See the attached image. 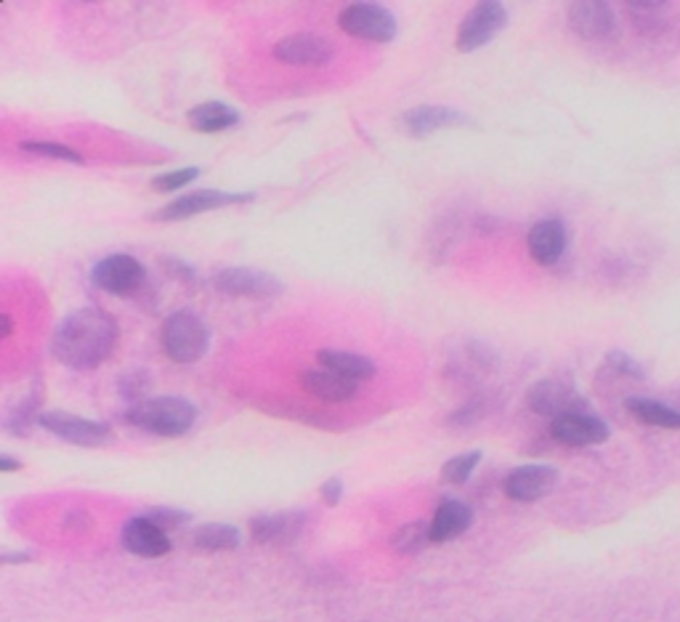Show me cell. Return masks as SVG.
Here are the masks:
<instances>
[{
  "label": "cell",
  "instance_id": "5bb4252c",
  "mask_svg": "<svg viewBox=\"0 0 680 622\" xmlns=\"http://www.w3.org/2000/svg\"><path fill=\"white\" fill-rule=\"evenodd\" d=\"M569 24L580 38L593 40V43L611 40L617 35V16H614L609 3H598V0L572 3L569 6Z\"/></svg>",
  "mask_w": 680,
  "mask_h": 622
},
{
  "label": "cell",
  "instance_id": "e0dca14e",
  "mask_svg": "<svg viewBox=\"0 0 680 622\" xmlns=\"http://www.w3.org/2000/svg\"><path fill=\"white\" fill-rule=\"evenodd\" d=\"M123 545L125 551H131L133 556H141V559H160L170 551L168 532L152 524L147 516H133V519L125 521Z\"/></svg>",
  "mask_w": 680,
  "mask_h": 622
},
{
  "label": "cell",
  "instance_id": "7c38bea8",
  "mask_svg": "<svg viewBox=\"0 0 680 622\" xmlns=\"http://www.w3.org/2000/svg\"><path fill=\"white\" fill-rule=\"evenodd\" d=\"M402 131L412 139H425L444 128H460V125H471V117L463 115L460 109L441 107V104H425V107L407 109L399 120Z\"/></svg>",
  "mask_w": 680,
  "mask_h": 622
},
{
  "label": "cell",
  "instance_id": "83f0119b",
  "mask_svg": "<svg viewBox=\"0 0 680 622\" xmlns=\"http://www.w3.org/2000/svg\"><path fill=\"white\" fill-rule=\"evenodd\" d=\"M22 152L38 157H54V160H67V163H83V155H78L75 149L64 147V144H54V141H24Z\"/></svg>",
  "mask_w": 680,
  "mask_h": 622
},
{
  "label": "cell",
  "instance_id": "d6a6232c",
  "mask_svg": "<svg viewBox=\"0 0 680 622\" xmlns=\"http://www.w3.org/2000/svg\"><path fill=\"white\" fill-rule=\"evenodd\" d=\"M160 264H163V269L168 274H173V277H178V280L184 282H192L197 274H194V269L189 264H184L181 258H170V256H163L160 258Z\"/></svg>",
  "mask_w": 680,
  "mask_h": 622
},
{
  "label": "cell",
  "instance_id": "44dd1931",
  "mask_svg": "<svg viewBox=\"0 0 680 622\" xmlns=\"http://www.w3.org/2000/svg\"><path fill=\"white\" fill-rule=\"evenodd\" d=\"M303 389L309 391L311 397L322 399V402H348L351 397H356V386L359 383L346 381L340 378L333 370H325V367H317V370H306L301 375Z\"/></svg>",
  "mask_w": 680,
  "mask_h": 622
},
{
  "label": "cell",
  "instance_id": "30bf717a",
  "mask_svg": "<svg viewBox=\"0 0 680 622\" xmlns=\"http://www.w3.org/2000/svg\"><path fill=\"white\" fill-rule=\"evenodd\" d=\"M213 285L232 298H274L285 290L282 280H277L274 274L261 272V269H248V266L221 269Z\"/></svg>",
  "mask_w": 680,
  "mask_h": 622
},
{
  "label": "cell",
  "instance_id": "f546056e",
  "mask_svg": "<svg viewBox=\"0 0 680 622\" xmlns=\"http://www.w3.org/2000/svg\"><path fill=\"white\" fill-rule=\"evenodd\" d=\"M38 394H32V397H27L22 402V405L16 407V410H11V415L6 418V428L11 431V434H27V428H30V423L35 420V415H38ZM40 418V415H38Z\"/></svg>",
  "mask_w": 680,
  "mask_h": 622
},
{
  "label": "cell",
  "instance_id": "7402d4cb",
  "mask_svg": "<svg viewBox=\"0 0 680 622\" xmlns=\"http://www.w3.org/2000/svg\"><path fill=\"white\" fill-rule=\"evenodd\" d=\"M317 359L325 370H333V373H338L340 378H346V381L364 383L375 375V362L362 357V354H354V351L322 349L317 354Z\"/></svg>",
  "mask_w": 680,
  "mask_h": 622
},
{
  "label": "cell",
  "instance_id": "1f68e13d",
  "mask_svg": "<svg viewBox=\"0 0 680 622\" xmlns=\"http://www.w3.org/2000/svg\"><path fill=\"white\" fill-rule=\"evenodd\" d=\"M144 516L160 529H165V532H168V529L184 527V524L192 521V516L186 514V511H178V508H152V511H147Z\"/></svg>",
  "mask_w": 680,
  "mask_h": 622
},
{
  "label": "cell",
  "instance_id": "d4e9b609",
  "mask_svg": "<svg viewBox=\"0 0 680 622\" xmlns=\"http://www.w3.org/2000/svg\"><path fill=\"white\" fill-rule=\"evenodd\" d=\"M192 543L194 548H200L205 553H224L240 548L242 537L229 524H202V527L194 529Z\"/></svg>",
  "mask_w": 680,
  "mask_h": 622
},
{
  "label": "cell",
  "instance_id": "9a60e30c",
  "mask_svg": "<svg viewBox=\"0 0 680 622\" xmlns=\"http://www.w3.org/2000/svg\"><path fill=\"white\" fill-rule=\"evenodd\" d=\"M274 56L279 62L293 64V67H322L333 59V46L322 35L298 32V35H287L279 40L274 46Z\"/></svg>",
  "mask_w": 680,
  "mask_h": 622
},
{
  "label": "cell",
  "instance_id": "9c48e42d",
  "mask_svg": "<svg viewBox=\"0 0 680 622\" xmlns=\"http://www.w3.org/2000/svg\"><path fill=\"white\" fill-rule=\"evenodd\" d=\"M91 280L96 288L107 290L112 296H131L144 285L147 272L133 256L117 253V256L101 258L99 264L93 266Z\"/></svg>",
  "mask_w": 680,
  "mask_h": 622
},
{
  "label": "cell",
  "instance_id": "3957f363",
  "mask_svg": "<svg viewBox=\"0 0 680 622\" xmlns=\"http://www.w3.org/2000/svg\"><path fill=\"white\" fill-rule=\"evenodd\" d=\"M165 357L176 365H194L210 346L208 325L194 311H173L160 330Z\"/></svg>",
  "mask_w": 680,
  "mask_h": 622
},
{
  "label": "cell",
  "instance_id": "836d02e7",
  "mask_svg": "<svg viewBox=\"0 0 680 622\" xmlns=\"http://www.w3.org/2000/svg\"><path fill=\"white\" fill-rule=\"evenodd\" d=\"M319 495H322V500H325V503L330 508L338 506L340 500H343V482H340L338 476H333V479H327V482L322 484V490H319Z\"/></svg>",
  "mask_w": 680,
  "mask_h": 622
},
{
  "label": "cell",
  "instance_id": "603a6c76",
  "mask_svg": "<svg viewBox=\"0 0 680 622\" xmlns=\"http://www.w3.org/2000/svg\"><path fill=\"white\" fill-rule=\"evenodd\" d=\"M189 123L200 133H221L240 123V112L224 102H205L189 112Z\"/></svg>",
  "mask_w": 680,
  "mask_h": 622
},
{
  "label": "cell",
  "instance_id": "4dcf8cb0",
  "mask_svg": "<svg viewBox=\"0 0 680 622\" xmlns=\"http://www.w3.org/2000/svg\"><path fill=\"white\" fill-rule=\"evenodd\" d=\"M197 176H200V168H181V171L160 173V176H155V181H152V189H155V192H163V195H170V192H176V189L186 187V184H192Z\"/></svg>",
  "mask_w": 680,
  "mask_h": 622
},
{
  "label": "cell",
  "instance_id": "4fadbf2b",
  "mask_svg": "<svg viewBox=\"0 0 680 622\" xmlns=\"http://www.w3.org/2000/svg\"><path fill=\"white\" fill-rule=\"evenodd\" d=\"M550 434L566 447H595V444H603L609 439L611 428L606 426V420L595 418L590 413H572L553 420Z\"/></svg>",
  "mask_w": 680,
  "mask_h": 622
},
{
  "label": "cell",
  "instance_id": "277c9868",
  "mask_svg": "<svg viewBox=\"0 0 680 622\" xmlns=\"http://www.w3.org/2000/svg\"><path fill=\"white\" fill-rule=\"evenodd\" d=\"M343 32L372 43H391L396 38V16L380 3H351L340 11Z\"/></svg>",
  "mask_w": 680,
  "mask_h": 622
},
{
  "label": "cell",
  "instance_id": "6da1fadb",
  "mask_svg": "<svg viewBox=\"0 0 680 622\" xmlns=\"http://www.w3.org/2000/svg\"><path fill=\"white\" fill-rule=\"evenodd\" d=\"M117 338V319L109 311L88 306L72 311L70 317L59 322L51 338V354L72 370H96L112 357Z\"/></svg>",
  "mask_w": 680,
  "mask_h": 622
},
{
  "label": "cell",
  "instance_id": "ffe728a7",
  "mask_svg": "<svg viewBox=\"0 0 680 622\" xmlns=\"http://www.w3.org/2000/svg\"><path fill=\"white\" fill-rule=\"evenodd\" d=\"M497 370V354L489 349L487 343L468 341L460 354H455L449 373L460 378V381H476V378H487L489 373Z\"/></svg>",
  "mask_w": 680,
  "mask_h": 622
},
{
  "label": "cell",
  "instance_id": "484cf974",
  "mask_svg": "<svg viewBox=\"0 0 680 622\" xmlns=\"http://www.w3.org/2000/svg\"><path fill=\"white\" fill-rule=\"evenodd\" d=\"M428 543H431V527H425V521L404 524V527L396 529L394 537H391L394 551L402 553V556H418Z\"/></svg>",
  "mask_w": 680,
  "mask_h": 622
},
{
  "label": "cell",
  "instance_id": "d590c367",
  "mask_svg": "<svg viewBox=\"0 0 680 622\" xmlns=\"http://www.w3.org/2000/svg\"><path fill=\"white\" fill-rule=\"evenodd\" d=\"M0 322H3V330H0V335H3V338H8V335H11V327H14V322H11V317H8V314H3V317H0Z\"/></svg>",
  "mask_w": 680,
  "mask_h": 622
},
{
  "label": "cell",
  "instance_id": "ac0fdd59",
  "mask_svg": "<svg viewBox=\"0 0 680 622\" xmlns=\"http://www.w3.org/2000/svg\"><path fill=\"white\" fill-rule=\"evenodd\" d=\"M566 226L561 218H542L532 226V232L526 237L529 245V256L540 266H553L558 258L564 256L566 250Z\"/></svg>",
  "mask_w": 680,
  "mask_h": 622
},
{
  "label": "cell",
  "instance_id": "7a4b0ae2",
  "mask_svg": "<svg viewBox=\"0 0 680 622\" xmlns=\"http://www.w3.org/2000/svg\"><path fill=\"white\" fill-rule=\"evenodd\" d=\"M131 426L157 436H184L197 420V407L181 397H155L136 402L125 413Z\"/></svg>",
  "mask_w": 680,
  "mask_h": 622
},
{
  "label": "cell",
  "instance_id": "d6986e66",
  "mask_svg": "<svg viewBox=\"0 0 680 622\" xmlns=\"http://www.w3.org/2000/svg\"><path fill=\"white\" fill-rule=\"evenodd\" d=\"M431 543H449L473 527V511L463 500H444L431 519Z\"/></svg>",
  "mask_w": 680,
  "mask_h": 622
},
{
  "label": "cell",
  "instance_id": "2e32d148",
  "mask_svg": "<svg viewBox=\"0 0 680 622\" xmlns=\"http://www.w3.org/2000/svg\"><path fill=\"white\" fill-rule=\"evenodd\" d=\"M309 516L303 511H279V514H258L250 519V535L255 543L282 545L293 543L295 537L303 535Z\"/></svg>",
  "mask_w": 680,
  "mask_h": 622
},
{
  "label": "cell",
  "instance_id": "ba28073f",
  "mask_svg": "<svg viewBox=\"0 0 680 622\" xmlns=\"http://www.w3.org/2000/svg\"><path fill=\"white\" fill-rule=\"evenodd\" d=\"M253 197H255L253 192L234 195V192H221V189H197V192H189V195L170 200V203L163 205L152 218H155V221H186V218L200 216V213H208V210L250 203Z\"/></svg>",
  "mask_w": 680,
  "mask_h": 622
},
{
  "label": "cell",
  "instance_id": "e575fe53",
  "mask_svg": "<svg viewBox=\"0 0 680 622\" xmlns=\"http://www.w3.org/2000/svg\"><path fill=\"white\" fill-rule=\"evenodd\" d=\"M19 468H22L19 460H14L11 455H0V474H11V471H19Z\"/></svg>",
  "mask_w": 680,
  "mask_h": 622
},
{
  "label": "cell",
  "instance_id": "cb8c5ba5",
  "mask_svg": "<svg viewBox=\"0 0 680 622\" xmlns=\"http://www.w3.org/2000/svg\"><path fill=\"white\" fill-rule=\"evenodd\" d=\"M627 410L641 420V423H649V426L670 428V431H680V410L675 407H667L657 399L646 397H630L625 402Z\"/></svg>",
  "mask_w": 680,
  "mask_h": 622
},
{
  "label": "cell",
  "instance_id": "8fae6325",
  "mask_svg": "<svg viewBox=\"0 0 680 622\" xmlns=\"http://www.w3.org/2000/svg\"><path fill=\"white\" fill-rule=\"evenodd\" d=\"M558 484V471L553 466H518L513 468L503 482V492L516 503H534L545 498Z\"/></svg>",
  "mask_w": 680,
  "mask_h": 622
},
{
  "label": "cell",
  "instance_id": "52a82bcc",
  "mask_svg": "<svg viewBox=\"0 0 680 622\" xmlns=\"http://www.w3.org/2000/svg\"><path fill=\"white\" fill-rule=\"evenodd\" d=\"M38 423L54 436L64 439V442L78 444V447H107L115 439L112 428L99 423V420L80 418V415L62 413V410L40 413Z\"/></svg>",
  "mask_w": 680,
  "mask_h": 622
},
{
  "label": "cell",
  "instance_id": "5b68a950",
  "mask_svg": "<svg viewBox=\"0 0 680 622\" xmlns=\"http://www.w3.org/2000/svg\"><path fill=\"white\" fill-rule=\"evenodd\" d=\"M508 24V11L503 3L497 0H487V3H476V8L468 11L460 30H457V51L471 54L479 51L481 46H487L489 40H495L503 27Z\"/></svg>",
  "mask_w": 680,
  "mask_h": 622
},
{
  "label": "cell",
  "instance_id": "4316f807",
  "mask_svg": "<svg viewBox=\"0 0 680 622\" xmlns=\"http://www.w3.org/2000/svg\"><path fill=\"white\" fill-rule=\"evenodd\" d=\"M479 463H481V452L479 450L465 452V455H457V458L447 460V463L441 466V482L460 487V484H465L468 479H471L473 471H476V466H479Z\"/></svg>",
  "mask_w": 680,
  "mask_h": 622
},
{
  "label": "cell",
  "instance_id": "f1b7e54d",
  "mask_svg": "<svg viewBox=\"0 0 680 622\" xmlns=\"http://www.w3.org/2000/svg\"><path fill=\"white\" fill-rule=\"evenodd\" d=\"M603 362H606V367H609L611 373L622 375V378H630V381H646V370H643L641 362L630 357V354H625V351H609Z\"/></svg>",
  "mask_w": 680,
  "mask_h": 622
},
{
  "label": "cell",
  "instance_id": "8992f818",
  "mask_svg": "<svg viewBox=\"0 0 680 622\" xmlns=\"http://www.w3.org/2000/svg\"><path fill=\"white\" fill-rule=\"evenodd\" d=\"M526 405L532 407L537 415L545 418H564L572 413H588V402L580 397V391L558 378H545L537 381L532 389L526 391Z\"/></svg>",
  "mask_w": 680,
  "mask_h": 622
}]
</instances>
